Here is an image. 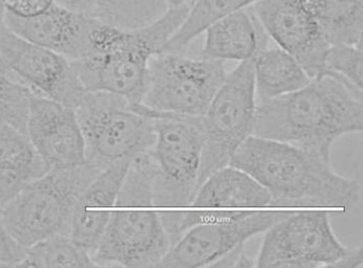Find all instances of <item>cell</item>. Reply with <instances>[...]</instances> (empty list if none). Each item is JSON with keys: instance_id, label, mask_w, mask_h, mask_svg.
I'll return each mask as SVG.
<instances>
[{"instance_id": "1", "label": "cell", "mask_w": 363, "mask_h": 268, "mask_svg": "<svg viewBox=\"0 0 363 268\" xmlns=\"http://www.w3.org/2000/svg\"><path fill=\"white\" fill-rule=\"evenodd\" d=\"M362 129V90L324 75L291 94L259 101L253 135L300 147L330 161L336 140Z\"/></svg>"}, {"instance_id": "2", "label": "cell", "mask_w": 363, "mask_h": 268, "mask_svg": "<svg viewBox=\"0 0 363 268\" xmlns=\"http://www.w3.org/2000/svg\"><path fill=\"white\" fill-rule=\"evenodd\" d=\"M229 165L264 186L272 206L350 208L359 200L357 180L338 174L317 154L284 142L251 135Z\"/></svg>"}, {"instance_id": "3", "label": "cell", "mask_w": 363, "mask_h": 268, "mask_svg": "<svg viewBox=\"0 0 363 268\" xmlns=\"http://www.w3.org/2000/svg\"><path fill=\"white\" fill-rule=\"evenodd\" d=\"M189 7H170L150 25L123 30L96 21L86 53L72 61L86 91H104L141 104L149 62L184 23Z\"/></svg>"}, {"instance_id": "4", "label": "cell", "mask_w": 363, "mask_h": 268, "mask_svg": "<svg viewBox=\"0 0 363 268\" xmlns=\"http://www.w3.org/2000/svg\"><path fill=\"white\" fill-rule=\"evenodd\" d=\"M150 152L130 163L110 220L90 252L96 267H156L172 243L153 203Z\"/></svg>"}, {"instance_id": "5", "label": "cell", "mask_w": 363, "mask_h": 268, "mask_svg": "<svg viewBox=\"0 0 363 268\" xmlns=\"http://www.w3.org/2000/svg\"><path fill=\"white\" fill-rule=\"evenodd\" d=\"M99 172L87 163L50 170L0 206L7 233L27 248L56 235H68L76 203Z\"/></svg>"}, {"instance_id": "6", "label": "cell", "mask_w": 363, "mask_h": 268, "mask_svg": "<svg viewBox=\"0 0 363 268\" xmlns=\"http://www.w3.org/2000/svg\"><path fill=\"white\" fill-rule=\"evenodd\" d=\"M87 164L103 172L153 149V118L142 104L110 92L87 91L75 108Z\"/></svg>"}, {"instance_id": "7", "label": "cell", "mask_w": 363, "mask_h": 268, "mask_svg": "<svg viewBox=\"0 0 363 268\" xmlns=\"http://www.w3.org/2000/svg\"><path fill=\"white\" fill-rule=\"evenodd\" d=\"M153 118L155 143L152 149L155 175L154 206L191 205L198 193L203 146L201 117L159 113L146 108Z\"/></svg>"}, {"instance_id": "8", "label": "cell", "mask_w": 363, "mask_h": 268, "mask_svg": "<svg viewBox=\"0 0 363 268\" xmlns=\"http://www.w3.org/2000/svg\"><path fill=\"white\" fill-rule=\"evenodd\" d=\"M256 108L253 60L244 61L227 73L201 117L203 146L199 189L213 172L229 165L237 149L253 135Z\"/></svg>"}, {"instance_id": "9", "label": "cell", "mask_w": 363, "mask_h": 268, "mask_svg": "<svg viewBox=\"0 0 363 268\" xmlns=\"http://www.w3.org/2000/svg\"><path fill=\"white\" fill-rule=\"evenodd\" d=\"M226 76L224 61L162 52L149 62L141 104L159 113L203 117Z\"/></svg>"}, {"instance_id": "10", "label": "cell", "mask_w": 363, "mask_h": 268, "mask_svg": "<svg viewBox=\"0 0 363 268\" xmlns=\"http://www.w3.org/2000/svg\"><path fill=\"white\" fill-rule=\"evenodd\" d=\"M267 232L258 267H331L348 250L334 234L327 212H293Z\"/></svg>"}, {"instance_id": "11", "label": "cell", "mask_w": 363, "mask_h": 268, "mask_svg": "<svg viewBox=\"0 0 363 268\" xmlns=\"http://www.w3.org/2000/svg\"><path fill=\"white\" fill-rule=\"evenodd\" d=\"M0 55L7 67L35 96L47 97L71 108L86 94L72 61L0 27Z\"/></svg>"}, {"instance_id": "12", "label": "cell", "mask_w": 363, "mask_h": 268, "mask_svg": "<svg viewBox=\"0 0 363 268\" xmlns=\"http://www.w3.org/2000/svg\"><path fill=\"white\" fill-rule=\"evenodd\" d=\"M250 9L268 37L291 54L312 79L324 76L331 45L302 0H260Z\"/></svg>"}, {"instance_id": "13", "label": "cell", "mask_w": 363, "mask_h": 268, "mask_svg": "<svg viewBox=\"0 0 363 268\" xmlns=\"http://www.w3.org/2000/svg\"><path fill=\"white\" fill-rule=\"evenodd\" d=\"M291 213L248 212L238 219L191 228L173 244L156 267H212L235 247L267 231Z\"/></svg>"}, {"instance_id": "14", "label": "cell", "mask_w": 363, "mask_h": 268, "mask_svg": "<svg viewBox=\"0 0 363 268\" xmlns=\"http://www.w3.org/2000/svg\"><path fill=\"white\" fill-rule=\"evenodd\" d=\"M27 135L49 172L86 163L84 141L74 108L34 94Z\"/></svg>"}, {"instance_id": "15", "label": "cell", "mask_w": 363, "mask_h": 268, "mask_svg": "<svg viewBox=\"0 0 363 268\" xmlns=\"http://www.w3.org/2000/svg\"><path fill=\"white\" fill-rule=\"evenodd\" d=\"M96 18L55 2L46 11L21 18L4 13V26L13 34L75 61L86 53Z\"/></svg>"}, {"instance_id": "16", "label": "cell", "mask_w": 363, "mask_h": 268, "mask_svg": "<svg viewBox=\"0 0 363 268\" xmlns=\"http://www.w3.org/2000/svg\"><path fill=\"white\" fill-rule=\"evenodd\" d=\"M132 161H122L96 175L76 203L68 236L91 252L101 239Z\"/></svg>"}, {"instance_id": "17", "label": "cell", "mask_w": 363, "mask_h": 268, "mask_svg": "<svg viewBox=\"0 0 363 268\" xmlns=\"http://www.w3.org/2000/svg\"><path fill=\"white\" fill-rule=\"evenodd\" d=\"M203 58L213 60H254L267 48L268 35L253 11L242 9L206 28Z\"/></svg>"}, {"instance_id": "18", "label": "cell", "mask_w": 363, "mask_h": 268, "mask_svg": "<svg viewBox=\"0 0 363 268\" xmlns=\"http://www.w3.org/2000/svg\"><path fill=\"white\" fill-rule=\"evenodd\" d=\"M48 172L28 135L0 123V206Z\"/></svg>"}, {"instance_id": "19", "label": "cell", "mask_w": 363, "mask_h": 268, "mask_svg": "<svg viewBox=\"0 0 363 268\" xmlns=\"http://www.w3.org/2000/svg\"><path fill=\"white\" fill-rule=\"evenodd\" d=\"M192 205L211 208H261L272 206V199L257 180L230 165L213 172L203 182Z\"/></svg>"}, {"instance_id": "20", "label": "cell", "mask_w": 363, "mask_h": 268, "mask_svg": "<svg viewBox=\"0 0 363 268\" xmlns=\"http://www.w3.org/2000/svg\"><path fill=\"white\" fill-rule=\"evenodd\" d=\"M256 96L277 99L302 89L312 82L302 65L281 48L265 49L253 60Z\"/></svg>"}, {"instance_id": "21", "label": "cell", "mask_w": 363, "mask_h": 268, "mask_svg": "<svg viewBox=\"0 0 363 268\" xmlns=\"http://www.w3.org/2000/svg\"><path fill=\"white\" fill-rule=\"evenodd\" d=\"M330 45H362L363 0H302Z\"/></svg>"}, {"instance_id": "22", "label": "cell", "mask_w": 363, "mask_h": 268, "mask_svg": "<svg viewBox=\"0 0 363 268\" xmlns=\"http://www.w3.org/2000/svg\"><path fill=\"white\" fill-rule=\"evenodd\" d=\"M260 0H196L179 30L166 43L162 52L184 54L196 38L213 25L230 14L249 9Z\"/></svg>"}, {"instance_id": "23", "label": "cell", "mask_w": 363, "mask_h": 268, "mask_svg": "<svg viewBox=\"0 0 363 268\" xmlns=\"http://www.w3.org/2000/svg\"><path fill=\"white\" fill-rule=\"evenodd\" d=\"M168 9V0H91L90 14L113 27L135 30L162 18Z\"/></svg>"}, {"instance_id": "24", "label": "cell", "mask_w": 363, "mask_h": 268, "mask_svg": "<svg viewBox=\"0 0 363 268\" xmlns=\"http://www.w3.org/2000/svg\"><path fill=\"white\" fill-rule=\"evenodd\" d=\"M20 267H96L90 255L68 235H56L27 248Z\"/></svg>"}, {"instance_id": "25", "label": "cell", "mask_w": 363, "mask_h": 268, "mask_svg": "<svg viewBox=\"0 0 363 268\" xmlns=\"http://www.w3.org/2000/svg\"><path fill=\"white\" fill-rule=\"evenodd\" d=\"M34 94L27 85L0 70V123L27 134L28 111Z\"/></svg>"}, {"instance_id": "26", "label": "cell", "mask_w": 363, "mask_h": 268, "mask_svg": "<svg viewBox=\"0 0 363 268\" xmlns=\"http://www.w3.org/2000/svg\"><path fill=\"white\" fill-rule=\"evenodd\" d=\"M341 78L362 90V45H331L325 62V74Z\"/></svg>"}, {"instance_id": "27", "label": "cell", "mask_w": 363, "mask_h": 268, "mask_svg": "<svg viewBox=\"0 0 363 268\" xmlns=\"http://www.w3.org/2000/svg\"><path fill=\"white\" fill-rule=\"evenodd\" d=\"M161 222L169 237L172 246L179 240L180 237L191 228L199 225L226 222L243 217L248 212H158Z\"/></svg>"}, {"instance_id": "28", "label": "cell", "mask_w": 363, "mask_h": 268, "mask_svg": "<svg viewBox=\"0 0 363 268\" xmlns=\"http://www.w3.org/2000/svg\"><path fill=\"white\" fill-rule=\"evenodd\" d=\"M27 253V247L14 240L0 220V267H20Z\"/></svg>"}, {"instance_id": "29", "label": "cell", "mask_w": 363, "mask_h": 268, "mask_svg": "<svg viewBox=\"0 0 363 268\" xmlns=\"http://www.w3.org/2000/svg\"><path fill=\"white\" fill-rule=\"evenodd\" d=\"M56 0H4V11L21 18H33L46 11Z\"/></svg>"}, {"instance_id": "30", "label": "cell", "mask_w": 363, "mask_h": 268, "mask_svg": "<svg viewBox=\"0 0 363 268\" xmlns=\"http://www.w3.org/2000/svg\"><path fill=\"white\" fill-rule=\"evenodd\" d=\"M215 267H256V260L249 257L245 250V243L237 246L233 250L220 257L213 263Z\"/></svg>"}, {"instance_id": "31", "label": "cell", "mask_w": 363, "mask_h": 268, "mask_svg": "<svg viewBox=\"0 0 363 268\" xmlns=\"http://www.w3.org/2000/svg\"><path fill=\"white\" fill-rule=\"evenodd\" d=\"M362 263L363 250L362 246H358V247L348 248L347 252L335 263L333 267H362Z\"/></svg>"}, {"instance_id": "32", "label": "cell", "mask_w": 363, "mask_h": 268, "mask_svg": "<svg viewBox=\"0 0 363 268\" xmlns=\"http://www.w3.org/2000/svg\"><path fill=\"white\" fill-rule=\"evenodd\" d=\"M56 2L69 9L91 16V0H56Z\"/></svg>"}, {"instance_id": "33", "label": "cell", "mask_w": 363, "mask_h": 268, "mask_svg": "<svg viewBox=\"0 0 363 268\" xmlns=\"http://www.w3.org/2000/svg\"><path fill=\"white\" fill-rule=\"evenodd\" d=\"M196 0H168V4H169L170 7H182L186 6L191 9L192 4H194Z\"/></svg>"}, {"instance_id": "34", "label": "cell", "mask_w": 363, "mask_h": 268, "mask_svg": "<svg viewBox=\"0 0 363 268\" xmlns=\"http://www.w3.org/2000/svg\"><path fill=\"white\" fill-rule=\"evenodd\" d=\"M0 70L4 71V73H6V74H9V76H11V77L16 78V79H18V77H16V75L13 74V72H11V70H9V68L7 67V65L6 62H4V59H2L1 55H0ZM21 82V80H20Z\"/></svg>"}, {"instance_id": "35", "label": "cell", "mask_w": 363, "mask_h": 268, "mask_svg": "<svg viewBox=\"0 0 363 268\" xmlns=\"http://www.w3.org/2000/svg\"><path fill=\"white\" fill-rule=\"evenodd\" d=\"M6 11H4V0H0V27L4 25V18Z\"/></svg>"}]
</instances>
